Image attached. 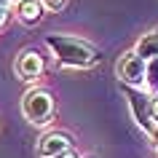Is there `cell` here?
<instances>
[{"instance_id":"cell-15","label":"cell","mask_w":158,"mask_h":158,"mask_svg":"<svg viewBox=\"0 0 158 158\" xmlns=\"http://www.w3.org/2000/svg\"><path fill=\"white\" fill-rule=\"evenodd\" d=\"M81 158H99L97 153H89V156H81Z\"/></svg>"},{"instance_id":"cell-14","label":"cell","mask_w":158,"mask_h":158,"mask_svg":"<svg viewBox=\"0 0 158 158\" xmlns=\"http://www.w3.org/2000/svg\"><path fill=\"white\" fill-rule=\"evenodd\" d=\"M8 3L11 0H0V8H8Z\"/></svg>"},{"instance_id":"cell-12","label":"cell","mask_w":158,"mask_h":158,"mask_svg":"<svg viewBox=\"0 0 158 158\" xmlns=\"http://www.w3.org/2000/svg\"><path fill=\"white\" fill-rule=\"evenodd\" d=\"M6 19H8V8H0V27L6 24Z\"/></svg>"},{"instance_id":"cell-17","label":"cell","mask_w":158,"mask_h":158,"mask_svg":"<svg viewBox=\"0 0 158 158\" xmlns=\"http://www.w3.org/2000/svg\"><path fill=\"white\" fill-rule=\"evenodd\" d=\"M11 3H14V6H19V3H22V0H11Z\"/></svg>"},{"instance_id":"cell-2","label":"cell","mask_w":158,"mask_h":158,"mask_svg":"<svg viewBox=\"0 0 158 158\" xmlns=\"http://www.w3.org/2000/svg\"><path fill=\"white\" fill-rule=\"evenodd\" d=\"M118 89L129 102V110H131V118L137 121V126L150 137L156 129V97H150L145 89H134V86H123V83Z\"/></svg>"},{"instance_id":"cell-13","label":"cell","mask_w":158,"mask_h":158,"mask_svg":"<svg viewBox=\"0 0 158 158\" xmlns=\"http://www.w3.org/2000/svg\"><path fill=\"white\" fill-rule=\"evenodd\" d=\"M56 158H81V156H75L73 150H67V153H62V156H56Z\"/></svg>"},{"instance_id":"cell-11","label":"cell","mask_w":158,"mask_h":158,"mask_svg":"<svg viewBox=\"0 0 158 158\" xmlns=\"http://www.w3.org/2000/svg\"><path fill=\"white\" fill-rule=\"evenodd\" d=\"M150 139H153V148L158 150V123H156V129H153V134H150Z\"/></svg>"},{"instance_id":"cell-10","label":"cell","mask_w":158,"mask_h":158,"mask_svg":"<svg viewBox=\"0 0 158 158\" xmlns=\"http://www.w3.org/2000/svg\"><path fill=\"white\" fill-rule=\"evenodd\" d=\"M40 3H43V8H46V11H62L67 0H40Z\"/></svg>"},{"instance_id":"cell-8","label":"cell","mask_w":158,"mask_h":158,"mask_svg":"<svg viewBox=\"0 0 158 158\" xmlns=\"http://www.w3.org/2000/svg\"><path fill=\"white\" fill-rule=\"evenodd\" d=\"M134 54H137L139 59H145V62L158 59V30L142 35L139 40H137V46H134Z\"/></svg>"},{"instance_id":"cell-16","label":"cell","mask_w":158,"mask_h":158,"mask_svg":"<svg viewBox=\"0 0 158 158\" xmlns=\"http://www.w3.org/2000/svg\"><path fill=\"white\" fill-rule=\"evenodd\" d=\"M156 123H158V97H156Z\"/></svg>"},{"instance_id":"cell-7","label":"cell","mask_w":158,"mask_h":158,"mask_svg":"<svg viewBox=\"0 0 158 158\" xmlns=\"http://www.w3.org/2000/svg\"><path fill=\"white\" fill-rule=\"evenodd\" d=\"M43 14H46V8H43L40 0H22L16 6V16L22 24H38L43 19Z\"/></svg>"},{"instance_id":"cell-4","label":"cell","mask_w":158,"mask_h":158,"mask_svg":"<svg viewBox=\"0 0 158 158\" xmlns=\"http://www.w3.org/2000/svg\"><path fill=\"white\" fill-rule=\"evenodd\" d=\"M145 70H148V62L139 59L134 51L123 54V56L118 59V64H115L118 81L123 86H134V89H142L145 86Z\"/></svg>"},{"instance_id":"cell-9","label":"cell","mask_w":158,"mask_h":158,"mask_svg":"<svg viewBox=\"0 0 158 158\" xmlns=\"http://www.w3.org/2000/svg\"><path fill=\"white\" fill-rule=\"evenodd\" d=\"M145 91L150 97H158V59H150L145 70Z\"/></svg>"},{"instance_id":"cell-6","label":"cell","mask_w":158,"mask_h":158,"mask_svg":"<svg viewBox=\"0 0 158 158\" xmlns=\"http://www.w3.org/2000/svg\"><path fill=\"white\" fill-rule=\"evenodd\" d=\"M43 67H46L43 64V56L35 48L19 54V59H16V75L22 78V81H35V78H40Z\"/></svg>"},{"instance_id":"cell-1","label":"cell","mask_w":158,"mask_h":158,"mask_svg":"<svg viewBox=\"0 0 158 158\" xmlns=\"http://www.w3.org/2000/svg\"><path fill=\"white\" fill-rule=\"evenodd\" d=\"M46 46L56 56L59 67H70V70H91V67H97L105 59L99 46H94L89 40H81L75 35L51 32V35H46Z\"/></svg>"},{"instance_id":"cell-3","label":"cell","mask_w":158,"mask_h":158,"mask_svg":"<svg viewBox=\"0 0 158 158\" xmlns=\"http://www.w3.org/2000/svg\"><path fill=\"white\" fill-rule=\"evenodd\" d=\"M22 113L32 126H48L54 118V97L46 89H30L22 99Z\"/></svg>"},{"instance_id":"cell-5","label":"cell","mask_w":158,"mask_h":158,"mask_svg":"<svg viewBox=\"0 0 158 158\" xmlns=\"http://www.w3.org/2000/svg\"><path fill=\"white\" fill-rule=\"evenodd\" d=\"M73 148V137L64 131H48L38 139V156L40 158H56Z\"/></svg>"}]
</instances>
